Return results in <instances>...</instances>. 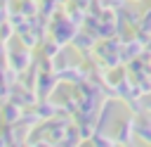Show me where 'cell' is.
Listing matches in <instances>:
<instances>
[{
  "mask_svg": "<svg viewBox=\"0 0 151 147\" xmlns=\"http://www.w3.org/2000/svg\"><path fill=\"white\" fill-rule=\"evenodd\" d=\"M24 111H26V109H24L21 104L7 100V102L2 104V121H5V126H14V123H19L21 116H24Z\"/></svg>",
  "mask_w": 151,
  "mask_h": 147,
  "instance_id": "4",
  "label": "cell"
},
{
  "mask_svg": "<svg viewBox=\"0 0 151 147\" xmlns=\"http://www.w3.org/2000/svg\"><path fill=\"white\" fill-rule=\"evenodd\" d=\"M7 57H9L7 45H5V40H0V62H7Z\"/></svg>",
  "mask_w": 151,
  "mask_h": 147,
  "instance_id": "14",
  "label": "cell"
},
{
  "mask_svg": "<svg viewBox=\"0 0 151 147\" xmlns=\"http://www.w3.org/2000/svg\"><path fill=\"white\" fill-rule=\"evenodd\" d=\"M134 119H125V121H120L118 123V133H116V140H118V145H132L134 142Z\"/></svg>",
  "mask_w": 151,
  "mask_h": 147,
  "instance_id": "5",
  "label": "cell"
},
{
  "mask_svg": "<svg viewBox=\"0 0 151 147\" xmlns=\"http://www.w3.org/2000/svg\"><path fill=\"white\" fill-rule=\"evenodd\" d=\"M97 45V36L92 33V31H78L76 33V38H73V47L78 50V52H85V50H92Z\"/></svg>",
  "mask_w": 151,
  "mask_h": 147,
  "instance_id": "6",
  "label": "cell"
},
{
  "mask_svg": "<svg viewBox=\"0 0 151 147\" xmlns=\"http://www.w3.org/2000/svg\"><path fill=\"white\" fill-rule=\"evenodd\" d=\"M144 50H146V52H151V38H149V43L144 45Z\"/></svg>",
  "mask_w": 151,
  "mask_h": 147,
  "instance_id": "15",
  "label": "cell"
},
{
  "mask_svg": "<svg viewBox=\"0 0 151 147\" xmlns=\"http://www.w3.org/2000/svg\"><path fill=\"white\" fill-rule=\"evenodd\" d=\"M9 64L21 74V71H28L31 69V64H33V55H31V50L28 47H21V50H17V52H9Z\"/></svg>",
  "mask_w": 151,
  "mask_h": 147,
  "instance_id": "3",
  "label": "cell"
},
{
  "mask_svg": "<svg viewBox=\"0 0 151 147\" xmlns=\"http://www.w3.org/2000/svg\"><path fill=\"white\" fill-rule=\"evenodd\" d=\"M59 50H61V45H59L54 38H52V40H42V57H45V59H57Z\"/></svg>",
  "mask_w": 151,
  "mask_h": 147,
  "instance_id": "8",
  "label": "cell"
},
{
  "mask_svg": "<svg viewBox=\"0 0 151 147\" xmlns=\"http://www.w3.org/2000/svg\"><path fill=\"white\" fill-rule=\"evenodd\" d=\"M137 2H142V0H137Z\"/></svg>",
  "mask_w": 151,
  "mask_h": 147,
  "instance_id": "16",
  "label": "cell"
},
{
  "mask_svg": "<svg viewBox=\"0 0 151 147\" xmlns=\"http://www.w3.org/2000/svg\"><path fill=\"white\" fill-rule=\"evenodd\" d=\"M12 36H17V28L9 24V19H5V21L0 24V40H5V43H7Z\"/></svg>",
  "mask_w": 151,
  "mask_h": 147,
  "instance_id": "10",
  "label": "cell"
},
{
  "mask_svg": "<svg viewBox=\"0 0 151 147\" xmlns=\"http://www.w3.org/2000/svg\"><path fill=\"white\" fill-rule=\"evenodd\" d=\"M134 133H137L144 142H151V119L144 116L142 121H137V123H134Z\"/></svg>",
  "mask_w": 151,
  "mask_h": 147,
  "instance_id": "7",
  "label": "cell"
},
{
  "mask_svg": "<svg viewBox=\"0 0 151 147\" xmlns=\"http://www.w3.org/2000/svg\"><path fill=\"white\" fill-rule=\"evenodd\" d=\"M50 33H52V38L64 47L66 43H73V38H76V33H78V26H76L71 19L57 14V17L52 19V24H50Z\"/></svg>",
  "mask_w": 151,
  "mask_h": 147,
  "instance_id": "1",
  "label": "cell"
},
{
  "mask_svg": "<svg viewBox=\"0 0 151 147\" xmlns=\"http://www.w3.org/2000/svg\"><path fill=\"white\" fill-rule=\"evenodd\" d=\"M57 7H59L57 0H40V14H42V17H50Z\"/></svg>",
  "mask_w": 151,
  "mask_h": 147,
  "instance_id": "11",
  "label": "cell"
},
{
  "mask_svg": "<svg viewBox=\"0 0 151 147\" xmlns=\"http://www.w3.org/2000/svg\"><path fill=\"white\" fill-rule=\"evenodd\" d=\"M142 109L146 114H151V95H142Z\"/></svg>",
  "mask_w": 151,
  "mask_h": 147,
  "instance_id": "13",
  "label": "cell"
},
{
  "mask_svg": "<svg viewBox=\"0 0 151 147\" xmlns=\"http://www.w3.org/2000/svg\"><path fill=\"white\" fill-rule=\"evenodd\" d=\"M57 83H59V74H57V71H40L38 85H35L38 97H50V95L54 92Z\"/></svg>",
  "mask_w": 151,
  "mask_h": 147,
  "instance_id": "2",
  "label": "cell"
},
{
  "mask_svg": "<svg viewBox=\"0 0 151 147\" xmlns=\"http://www.w3.org/2000/svg\"><path fill=\"white\" fill-rule=\"evenodd\" d=\"M134 81H137L142 95H151V76H139V78H134Z\"/></svg>",
  "mask_w": 151,
  "mask_h": 147,
  "instance_id": "12",
  "label": "cell"
},
{
  "mask_svg": "<svg viewBox=\"0 0 151 147\" xmlns=\"http://www.w3.org/2000/svg\"><path fill=\"white\" fill-rule=\"evenodd\" d=\"M19 9H21L26 17H33V14H40V2H38V0H21Z\"/></svg>",
  "mask_w": 151,
  "mask_h": 147,
  "instance_id": "9",
  "label": "cell"
}]
</instances>
